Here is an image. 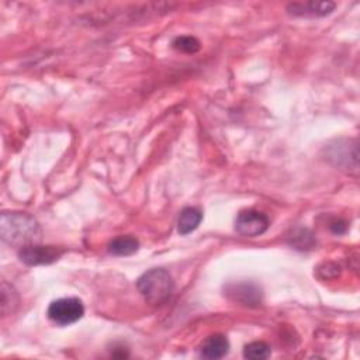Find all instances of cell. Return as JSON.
<instances>
[{"label": "cell", "instance_id": "30bf717a", "mask_svg": "<svg viewBox=\"0 0 360 360\" xmlns=\"http://www.w3.org/2000/svg\"><path fill=\"white\" fill-rule=\"evenodd\" d=\"M139 249V242L134 236L125 235L112 239L108 243V253L112 256H129Z\"/></svg>", "mask_w": 360, "mask_h": 360}, {"label": "cell", "instance_id": "9c48e42d", "mask_svg": "<svg viewBox=\"0 0 360 360\" xmlns=\"http://www.w3.org/2000/svg\"><path fill=\"white\" fill-rule=\"evenodd\" d=\"M202 219V214L200 210L194 207H187L180 211L177 219V231L180 235H188L190 232L195 231Z\"/></svg>", "mask_w": 360, "mask_h": 360}, {"label": "cell", "instance_id": "7a4b0ae2", "mask_svg": "<svg viewBox=\"0 0 360 360\" xmlns=\"http://www.w3.org/2000/svg\"><path fill=\"white\" fill-rule=\"evenodd\" d=\"M136 288L146 302L158 305L169 300L174 290V281L167 270L158 267L143 273L136 281Z\"/></svg>", "mask_w": 360, "mask_h": 360}, {"label": "cell", "instance_id": "8992f818", "mask_svg": "<svg viewBox=\"0 0 360 360\" xmlns=\"http://www.w3.org/2000/svg\"><path fill=\"white\" fill-rule=\"evenodd\" d=\"M225 294L229 300L249 307H255L262 302V291L253 283H231L225 287Z\"/></svg>", "mask_w": 360, "mask_h": 360}, {"label": "cell", "instance_id": "6da1fadb", "mask_svg": "<svg viewBox=\"0 0 360 360\" xmlns=\"http://www.w3.org/2000/svg\"><path fill=\"white\" fill-rule=\"evenodd\" d=\"M0 228L1 239L11 246L22 248L41 239L39 224L25 212H3Z\"/></svg>", "mask_w": 360, "mask_h": 360}, {"label": "cell", "instance_id": "3957f363", "mask_svg": "<svg viewBox=\"0 0 360 360\" xmlns=\"http://www.w3.org/2000/svg\"><path fill=\"white\" fill-rule=\"evenodd\" d=\"M46 315L53 323L68 326L77 322L84 315V305L76 297L59 298L49 304Z\"/></svg>", "mask_w": 360, "mask_h": 360}, {"label": "cell", "instance_id": "8fae6325", "mask_svg": "<svg viewBox=\"0 0 360 360\" xmlns=\"http://www.w3.org/2000/svg\"><path fill=\"white\" fill-rule=\"evenodd\" d=\"M271 349L264 342H252L245 346L243 349V357L250 360H263L270 357Z\"/></svg>", "mask_w": 360, "mask_h": 360}, {"label": "cell", "instance_id": "277c9868", "mask_svg": "<svg viewBox=\"0 0 360 360\" xmlns=\"http://www.w3.org/2000/svg\"><path fill=\"white\" fill-rule=\"evenodd\" d=\"M269 228V218L266 214L256 210L240 211L235 219V229L239 235L253 238L264 233Z\"/></svg>", "mask_w": 360, "mask_h": 360}, {"label": "cell", "instance_id": "5b68a950", "mask_svg": "<svg viewBox=\"0 0 360 360\" xmlns=\"http://www.w3.org/2000/svg\"><path fill=\"white\" fill-rule=\"evenodd\" d=\"M62 255H63V250L55 246H39L37 243L22 246L18 250L20 260L28 266L51 264L56 262Z\"/></svg>", "mask_w": 360, "mask_h": 360}, {"label": "cell", "instance_id": "ba28073f", "mask_svg": "<svg viewBox=\"0 0 360 360\" xmlns=\"http://www.w3.org/2000/svg\"><path fill=\"white\" fill-rule=\"evenodd\" d=\"M229 352V342L224 335L214 333L208 336L200 346V356L204 359L215 360L222 359Z\"/></svg>", "mask_w": 360, "mask_h": 360}, {"label": "cell", "instance_id": "52a82bcc", "mask_svg": "<svg viewBox=\"0 0 360 360\" xmlns=\"http://www.w3.org/2000/svg\"><path fill=\"white\" fill-rule=\"evenodd\" d=\"M336 7L332 1H308V3H294L287 7L291 15L297 17H323L333 11Z\"/></svg>", "mask_w": 360, "mask_h": 360}, {"label": "cell", "instance_id": "7c38bea8", "mask_svg": "<svg viewBox=\"0 0 360 360\" xmlns=\"http://www.w3.org/2000/svg\"><path fill=\"white\" fill-rule=\"evenodd\" d=\"M17 294L14 291V288L7 284L6 281H3L1 284V312L6 316L8 312L14 311V307L17 305Z\"/></svg>", "mask_w": 360, "mask_h": 360}, {"label": "cell", "instance_id": "4fadbf2b", "mask_svg": "<svg viewBox=\"0 0 360 360\" xmlns=\"http://www.w3.org/2000/svg\"><path fill=\"white\" fill-rule=\"evenodd\" d=\"M173 46L177 51L187 52V53H194V52H197L200 49V42H198L197 38L186 35V37H177L173 41Z\"/></svg>", "mask_w": 360, "mask_h": 360}]
</instances>
